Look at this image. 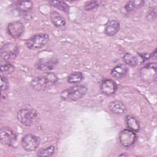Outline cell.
<instances>
[{
    "label": "cell",
    "instance_id": "cell-28",
    "mask_svg": "<svg viewBox=\"0 0 157 157\" xmlns=\"http://www.w3.org/2000/svg\"><path fill=\"white\" fill-rule=\"evenodd\" d=\"M120 156H128V155H125V154H122V155H120Z\"/></svg>",
    "mask_w": 157,
    "mask_h": 157
},
{
    "label": "cell",
    "instance_id": "cell-9",
    "mask_svg": "<svg viewBox=\"0 0 157 157\" xmlns=\"http://www.w3.org/2000/svg\"><path fill=\"white\" fill-rule=\"evenodd\" d=\"M0 138L1 143L4 145L12 146L17 139L15 132L9 127H2L1 129Z\"/></svg>",
    "mask_w": 157,
    "mask_h": 157
},
{
    "label": "cell",
    "instance_id": "cell-21",
    "mask_svg": "<svg viewBox=\"0 0 157 157\" xmlns=\"http://www.w3.org/2000/svg\"><path fill=\"white\" fill-rule=\"evenodd\" d=\"M83 76L80 72H74L70 74L67 77V82L69 83L75 84L78 83L82 81Z\"/></svg>",
    "mask_w": 157,
    "mask_h": 157
},
{
    "label": "cell",
    "instance_id": "cell-16",
    "mask_svg": "<svg viewBox=\"0 0 157 157\" xmlns=\"http://www.w3.org/2000/svg\"><path fill=\"white\" fill-rule=\"evenodd\" d=\"M128 72V68L127 67L123 64H119L114 67L112 71H111V75L113 76V77L117 78V79H121L123 78L126 76Z\"/></svg>",
    "mask_w": 157,
    "mask_h": 157
},
{
    "label": "cell",
    "instance_id": "cell-12",
    "mask_svg": "<svg viewBox=\"0 0 157 157\" xmlns=\"http://www.w3.org/2000/svg\"><path fill=\"white\" fill-rule=\"evenodd\" d=\"M117 85L115 81L111 79H104L101 84V91L105 96H111L116 92Z\"/></svg>",
    "mask_w": 157,
    "mask_h": 157
},
{
    "label": "cell",
    "instance_id": "cell-5",
    "mask_svg": "<svg viewBox=\"0 0 157 157\" xmlns=\"http://www.w3.org/2000/svg\"><path fill=\"white\" fill-rule=\"evenodd\" d=\"M19 52L18 47L16 44L9 42L2 45L0 50L1 58L3 61H9L15 59Z\"/></svg>",
    "mask_w": 157,
    "mask_h": 157
},
{
    "label": "cell",
    "instance_id": "cell-27",
    "mask_svg": "<svg viewBox=\"0 0 157 157\" xmlns=\"http://www.w3.org/2000/svg\"><path fill=\"white\" fill-rule=\"evenodd\" d=\"M150 58H156V48L153 51V52L151 54H150Z\"/></svg>",
    "mask_w": 157,
    "mask_h": 157
},
{
    "label": "cell",
    "instance_id": "cell-14",
    "mask_svg": "<svg viewBox=\"0 0 157 157\" xmlns=\"http://www.w3.org/2000/svg\"><path fill=\"white\" fill-rule=\"evenodd\" d=\"M120 29V23L115 19H109L104 28V33L108 36H113Z\"/></svg>",
    "mask_w": 157,
    "mask_h": 157
},
{
    "label": "cell",
    "instance_id": "cell-23",
    "mask_svg": "<svg viewBox=\"0 0 157 157\" xmlns=\"http://www.w3.org/2000/svg\"><path fill=\"white\" fill-rule=\"evenodd\" d=\"M0 69L2 73L5 74H10L14 71L15 67L9 61H3L1 62Z\"/></svg>",
    "mask_w": 157,
    "mask_h": 157
},
{
    "label": "cell",
    "instance_id": "cell-19",
    "mask_svg": "<svg viewBox=\"0 0 157 157\" xmlns=\"http://www.w3.org/2000/svg\"><path fill=\"white\" fill-rule=\"evenodd\" d=\"M144 4V1H129L126 4L124 9L128 12H133L142 7Z\"/></svg>",
    "mask_w": 157,
    "mask_h": 157
},
{
    "label": "cell",
    "instance_id": "cell-17",
    "mask_svg": "<svg viewBox=\"0 0 157 157\" xmlns=\"http://www.w3.org/2000/svg\"><path fill=\"white\" fill-rule=\"evenodd\" d=\"M126 124L129 129L135 132L140 131V125L139 121L132 115H127L126 117Z\"/></svg>",
    "mask_w": 157,
    "mask_h": 157
},
{
    "label": "cell",
    "instance_id": "cell-1",
    "mask_svg": "<svg viewBox=\"0 0 157 157\" xmlns=\"http://www.w3.org/2000/svg\"><path fill=\"white\" fill-rule=\"evenodd\" d=\"M58 81L57 76L51 72H47L44 75L37 76L30 82L31 88L37 91H43L54 85Z\"/></svg>",
    "mask_w": 157,
    "mask_h": 157
},
{
    "label": "cell",
    "instance_id": "cell-24",
    "mask_svg": "<svg viewBox=\"0 0 157 157\" xmlns=\"http://www.w3.org/2000/svg\"><path fill=\"white\" fill-rule=\"evenodd\" d=\"M55 148L53 145H50L45 148L40 149L38 151L37 155L38 156H51L55 153Z\"/></svg>",
    "mask_w": 157,
    "mask_h": 157
},
{
    "label": "cell",
    "instance_id": "cell-8",
    "mask_svg": "<svg viewBox=\"0 0 157 157\" xmlns=\"http://www.w3.org/2000/svg\"><path fill=\"white\" fill-rule=\"evenodd\" d=\"M119 140L120 144L125 147L132 146L136 140L137 136L135 132L129 129H125L121 131L119 134Z\"/></svg>",
    "mask_w": 157,
    "mask_h": 157
},
{
    "label": "cell",
    "instance_id": "cell-13",
    "mask_svg": "<svg viewBox=\"0 0 157 157\" xmlns=\"http://www.w3.org/2000/svg\"><path fill=\"white\" fill-rule=\"evenodd\" d=\"M50 17L51 21L54 26L61 30H65L66 28V23L64 18L61 15L56 11H52L50 13Z\"/></svg>",
    "mask_w": 157,
    "mask_h": 157
},
{
    "label": "cell",
    "instance_id": "cell-22",
    "mask_svg": "<svg viewBox=\"0 0 157 157\" xmlns=\"http://www.w3.org/2000/svg\"><path fill=\"white\" fill-rule=\"evenodd\" d=\"M48 4L50 6L55 7L66 13H67L69 10V6L65 2H63V1H48Z\"/></svg>",
    "mask_w": 157,
    "mask_h": 157
},
{
    "label": "cell",
    "instance_id": "cell-10",
    "mask_svg": "<svg viewBox=\"0 0 157 157\" xmlns=\"http://www.w3.org/2000/svg\"><path fill=\"white\" fill-rule=\"evenodd\" d=\"M58 61L55 58L40 59L36 63V67L41 71L49 72L53 70L58 64Z\"/></svg>",
    "mask_w": 157,
    "mask_h": 157
},
{
    "label": "cell",
    "instance_id": "cell-2",
    "mask_svg": "<svg viewBox=\"0 0 157 157\" xmlns=\"http://www.w3.org/2000/svg\"><path fill=\"white\" fill-rule=\"evenodd\" d=\"M87 92V87L83 85H76L61 91V98L66 101H75L81 99Z\"/></svg>",
    "mask_w": 157,
    "mask_h": 157
},
{
    "label": "cell",
    "instance_id": "cell-15",
    "mask_svg": "<svg viewBox=\"0 0 157 157\" xmlns=\"http://www.w3.org/2000/svg\"><path fill=\"white\" fill-rule=\"evenodd\" d=\"M109 109L113 113L118 115L123 114L126 110L124 104L118 100L111 101L109 104Z\"/></svg>",
    "mask_w": 157,
    "mask_h": 157
},
{
    "label": "cell",
    "instance_id": "cell-18",
    "mask_svg": "<svg viewBox=\"0 0 157 157\" xmlns=\"http://www.w3.org/2000/svg\"><path fill=\"white\" fill-rule=\"evenodd\" d=\"M33 5V4L31 1H21L17 3L16 7L20 12L26 13L32 9Z\"/></svg>",
    "mask_w": 157,
    "mask_h": 157
},
{
    "label": "cell",
    "instance_id": "cell-6",
    "mask_svg": "<svg viewBox=\"0 0 157 157\" xmlns=\"http://www.w3.org/2000/svg\"><path fill=\"white\" fill-rule=\"evenodd\" d=\"M142 80L145 82L150 83L156 80V64L150 63L145 65L140 71Z\"/></svg>",
    "mask_w": 157,
    "mask_h": 157
},
{
    "label": "cell",
    "instance_id": "cell-11",
    "mask_svg": "<svg viewBox=\"0 0 157 157\" xmlns=\"http://www.w3.org/2000/svg\"><path fill=\"white\" fill-rule=\"evenodd\" d=\"M9 34L14 39L20 38L25 31V26L20 21H13L9 23L7 27Z\"/></svg>",
    "mask_w": 157,
    "mask_h": 157
},
{
    "label": "cell",
    "instance_id": "cell-26",
    "mask_svg": "<svg viewBox=\"0 0 157 157\" xmlns=\"http://www.w3.org/2000/svg\"><path fill=\"white\" fill-rule=\"evenodd\" d=\"M9 87V82L5 76L1 75V88L2 91H5Z\"/></svg>",
    "mask_w": 157,
    "mask_h": 157
},
{
    "label": "cell",
    "instance_id": "cell-3",
    "mask_svg": "<svg viewBox=\"0 0 157 157\" xmlns=\"http://www.w3.org/2000/svg\"><path fill=\"white\" fill-rule=\"evenodd\" d=\"M18 121L26 126H31L37 120V112L33 108H23L18 110L17 115Z\"/></svg>",
    "mask_w": 157,
    "mask_h": 157
},
{
    "label": "cell",
    "instance_id": "cell-20",
    "mask_svg": "<svg viewBox=\"0 0 157 157\" xmlns=\"http://www.w3.org/2000/svg\"><path fill=\"white\" fill-rule=\"evenodd\" d=\"M123 60L127 65L131 67L136 66L139 63L137 57L130 53H125L123 57Z\"/></svg>",
    "mask_w": 157,
    "mask_h": 157
},
{
    "label": "cell",
    "instance_id": "cell-4",
    "mask_svg": "<svg viewBox=\"0 0 157 157\" xmlns=\"http://www.w3.org/2000/svg\"><path fill=\"white\" fill-rule=\"evenodd\" d=\"M48 40L49 37L48 34L45 33H39L28 39L25 42V44L29 49L35 50L44 47Z\"/></svg>",
    "mask_w": 157,
    "mask_h": 157
},
{
    "label": "cell",
    "instance_id": "cell-7",
    "mask_svg": "<svg viewBox=\"0 0 157 157\" xmlns=\"http://www.w3.org/2000/svg\"><path fill=\"white\" fill-rule=\"evenodd\" d=\"M40 144L39 137L32 134H28L24 136L21 139V145L26 151H33L37 149Z\"/></svg>",
    "mask_w": 157,
    "mask_h": 157
},
{
    "label": "cell",
    "instance_id": "cell-25",
    "mask_svg": "<svg viewBox=\"0 0 157 157\" xmlns=\"http://www.w3.org/2000/svg\"><path fill=\"white\" fill-rule=\"evenodd\" d=\"M99 6V2L97 1H90L85 3L84 6V9L86 10L90 11V10H92L93 9H96Z\"/></svg>",
    "mask_w": 157,
    "mask_h": 157
}]
</instances>
